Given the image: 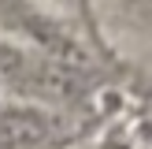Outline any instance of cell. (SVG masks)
<instances>
[{
	"mask_svg": "<svg viewBox=\"0 0 152 149\" xmlns=\"http://www.w3.org/2000/svg\"><path fill=\"white\" fill-rule=\"evenodd\" d=\"M52 142V123L41 112L7 108L0 112V149H41Z\"/></svg>",
	"mask_w": 152,
	"mask_h": 149,
	"instance_id": "cell-1",
	"label": "cell"
}]
</instances>
